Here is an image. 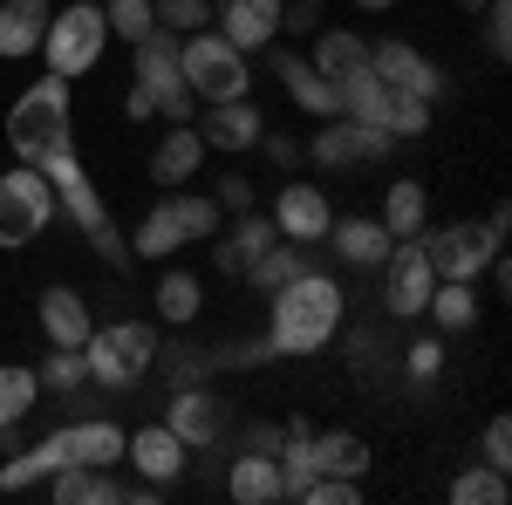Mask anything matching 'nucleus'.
<instances>
[{
	"mask_svg": "<svg viewBox=\"0 0 512 505\" xmlns=\"http://www.w3.org/2000/svg\"><path fill=\"white\" fill-rule=\"evenodd\" d=\"M7 144L21 164H35L41 178L55 185V205H69V219L82 226V239L96 246V260H110V267H130V246H123L117 219H110V205L96 198L89 185V171H82L76 157V123H69V82L62 76H41L21 103H14V117H7Z\"/></svg>",
	"mask_w": 512,
	"mask_h": 505,
	"instance_id": "f257e3e1",
	"label": "nucleus"
},
{
	"mask_svg": "<svg viewBox=\"0 0 512 505\" xmlns=\"http://www.w3.org/2000/svg\"><path fill=\"white\" fill-rule=\"evenodd\" d=\"M274 301V314H267V355H315L335 342V328H342V287L328 280L321 267L294 273L287 287H274L267 294Z\"/></svg>",
	"mask_w": 512,
	"mask_h": 505,
	"instance_id": "f03ea898",
	"label": "nucleus"
},
{
	"mask_svg": "<svg viewBox=\"0 0 512 505\" xmlns=\"http://www.w3.org/2000/svg\"><path fill=\"white\" fill-rule=\"evenodd\" d=\"M506 226L512 212L506 205H492V219H458V226H437V233H417L424 239V260H431L437 280H478V273L499 260V246H506Z\"/></svg>",
	"mask_w": 512,
	"mask_h": 505,
	"instance_id": "7ed1b4c3",
	"label": "nucleus"
},
{
	"mask_svg": "<svg viewBox=\"0 0 512 505\" xmlns=\"http://www.w3.org/2000/svg\"><path fill=\"white\" fill-rule=\"evenodd\" d=\"M178 69H185V89L198 103H233V96H253V69L219 28H198V35H178Z\"/></svg>",
	"mask_w": 512,
	"mask_h": 505,
	"instance_id": "20e7f679",
	"label": "nucleus"
},
{
	"mask_svg": "<svg viewBox=\"0 0 512 505\" xmlns=\"http://www.w3.org/2000/svg\"><path fill=\"white\" fill-rule=\"evenodd\" d=\"M158 328H144V321H110V328H89V342H82V362H89V376L103 389H130L151 376V362H158Z\"/></svg>",
	"mask_w": 512,
	"mask_h": 505,
	"instance_id": "39448f33",
	"label": "nucleus"
},
{
	"mask_svg": "<svg viewBox=\"0 0 512 505\" xmlns=\"http://www.w3.org/2000/svg\"><path fill=\"white\" fill-rule=\"evenodd\" d=\"M103 48H110V21H103V7H96V0H76V7L48 14V35H41L48 76H62V82L89 76V69L103 62Z\"/></svg>",
	"mask_w": 512,
	"mask_h": 505,
	"instance_id": "423d86ee",
	"label": "nucleus"
},
{
	"mask_svg": "<svg viewBox=\"0 0 512 505\" xmlns=\"http://www.w3.org/2000/svg\"><path fill=\"white\" fill-rule=\"evenodd\" d=\"M130 89H144L151 96V110L171 123H192V89H185V69H178V35L171 28H151V35L137 41V82Z\"/></svg>",
	"mask_w": 512,
	"mask_h": 505,
	"instance_id": "0eeeda50",
	"label": "nucleus"
},
{
	"mask_svg": "<svg viewBox=\"0 0 512 505\" xmlns=\"http://www.w3.org/2000/svg\"><path fill=\"white\" fill-rule=\"evenodd\" d=\"M48 219H55V185L41 178L35 164L7 171V178H0V246L14 253V246L41 239V233H48Z\"/></svg>",
	"mask_w": 512,
	"mask_h": 505,
	"instance_id": "6e6552de",
	"label": "nucleus"
},
{
	"mask_svg": "<svg viewBox=\"0 0 512 505\" xmlns=\"http://www.w3.org/2000/svg\"><path fill=\"white\" fill-rule=\"evenodd\" d=\"M431 287H437V273H431V260H424V239H396L390 260H383V314H396V321L424 314Z\"/></svg>",
	"mask_w": 512,
	"mask_h": 505,
	"instance_id": "1a4fd4ad",
	"label": "nucleus"
},
{
	"mask_svg": "<svg viewBox=\"0 0 512 505\" xmlns=\"http://www.w3.org/2000/svg\"><path fill=\"white\" fill-rule=\"evenodd\" d=\"M369 76L383 82V89H396V96H424V103L444 96V69H437L431 55H417L410 41H376L369 48Z\"/></svg>",
	"mask_w": 512,
	"mask_h": 505,
	"instance_id": "9d476101",
	"label": "nucleus"
},
{
	"mask_svg": "<svg viewBox=\"0 0 512 505\" xmlns=\"http://www.w3.org/2000/svg\"><path fill=\"white\" fill-rule=\"evenodd\" d=\"M390 130H376V123H355V117H328V130L308 137V157H315L321 171H342V164H362V157H390Z\"/></svg>",
	"mask_w": 512,
	"mask_h": 505,
	"instance_id": "9b49d317",
	"label": "nucleus"
},
{
	"mask_svg": "<svg viewBox=\"0 0 512 505\" xmlns=\"http://www.w3.org/2000/svg\"><path fill=\"white\" fill-rule=\"evenodd\" d=\"M164 430L185 444V451H205V444H219V430H226V403L212 396V389H192V383H178L171 389V403H164Z\"/></svg>",
	"mask_w": 512,
	"mask_h": 505,
	"instance_id": "f8f14e48",
	"label": "nucleus"
},
{
	"mask_svg": "<svg viewBox=\"0 0 512 505\" xmlns=\"http://www.w3.org/2000/svg\"><path fill=\"white\" fill-rule=\"evenodd\" d=\"M205 151H253L267 137V117L253 96H233V103H205V123H198Z\"/></svg>",
	"mask_w": 512,
	"mask_h": 505,
	"instance_id": "ddd939ff",
	"label": "nucleus"
},
{
	"mask_svg": "<svg viewBox=\"0 0 512 505\" xmlns=\"http://www.w3.org/2000/svg\"><path fill=\"white\" fill-rule=\"evenodd\" d=\"M274 76L287 82V96H294V110H308V117H342V89L321 76L308 55H294V48H274Z\"/></svg>",
	"mask_w": 512,
	"mask_h": 505,
	"instance_id": "4468645a",
	"label": "nucleus"
},
{
	"mask_svg": "<svg viewBox=\"0 0 512 505\" xmlns=\"http://www.w3.org/2000/svg\"><path fill=\"white\" fill-rule=\"evenodd\" d=\"M328 198H321V185H280V198H274V226H280V239H301V246H315V239H328Z\"/></svg>",
	"mask_w": 512,
	"mask_h": 505,
	"instance_id": "2eb2a0df",
	"label": "nucleus"
},
{
	"mask_svg": "<svg viewBox=\"0 0 512 505\" xmlns=\"http://www.w3.org/2000/svg\"><path fill=\"white\" fill-rule=\"evenodd\" d=\"M219 35L233 41L239 55L274 48V35H280V0H219Z\"/></svg>",
	"mask_w": 512,
	"mask_h": 505,
	"instance_id": "dca6fc26",
	"label": "nucleus"
},
{
	"mask_svg": "<svg viewBox=\"0 0 512 505\" xmlns=\"http://www.w3.org/2000/svg\"><path fill=\"white\" fill-rule=\"evenodd\" d=\"M123 458L137 465V478H151V485H171L178 471H185V444L171 437L164 424H144L137 437H123Z\"/></svg>",
	"mask_w": 512,
	"mask_h": 505,
	"instance_id": "f3484780",
	"label": "nucleus"
},
{
	"mask_svg": "<svg viewBox=\"0 0 512 505\" xmlns=\"http://www.w3.org/2000/svg\"><path fill=\"white\" fill-rule=\"evenodd\" d=\"M41 335H48V349H82L89 342V301L76 287H48L41 294Z\"/></svg>",
	"mask_w": 512,
	"mask_h": 505,
	"instance_id": "a211bd4d",
	"label": "nucleus"
},
{
	"mask_svg": "<svg viewBox=\"0 0 512 505\" xmlns=\"http://www.w3.org/2000/svg\"><path fill=\"white\" fill-rule=\"evenodd\" d=\"M328 239H335V253H342L349 267H362V273H376L383 260H390V246H396V239L383 233V219H328Z\"/></svg>",
	"mask_w": 512,
	"mask_h": 505,
	"instance_id": "6ab92c4d",
	"label": "nucleus"
},
{
	"mask_svg": "<svg viewBox=\"0 0 512 505\" xmlns=\"http://www.w3.org/2000/svg\"><path fill=\"white\" fill-rule=\"evenodd\" d=\"M198 164H205V137H198L192 123H178V130H164V144L151 151V185H185V178H198Z\"/></svg>",
	"mask_w": 512,
	"mask_h": 505,
	"instance_id": "aec40b11",
	"label": "nucleus"
},
{
	"mask_svg": "<svg viewBox=\"0 0 512 505\" xmlns=\"http://www.w3.org/2000/svg\"><path fill=\"white\" fill-rule=\"evenodd\" d=\"M48 0H0V55H35L48 35Z\"/></svg>",
	"mask_w": 512,
	"mask_h": 505,
	"instance_id": "412c9836",
	"label": "nucleus"
},
{
	"mask_svg": "<svg viewBox=\"0 0 512 505\" xmlns=\"http://www.w3.org/2000/svg\"><path fill=\"white\" fill-rule=\"evenodd\" d=\"M308 458H315V471H328V478H355V485H362L369 444H362L355 430H315V437H308Z\"/></svg>",
	"mask_w": 512,
	"mask_h": 505,
	"instance_id": "4be33fe9",
	"label": "nucleus"
},
{
	"mask_svg": "<svg viewBox=\"0 0 512 505\" xmlns=\"http://www.w3.org/2000/svg\"><path fill=\"white\" fill-rule=\"evenodd\" d=\"M280 239V226L267 219V212H239V226H233V239H219V267L226 273H239V267H253L267 246Z\"/></svg>",
	"mask_w": 512,
	"mask_h": 505,
	"instance_id": "5701e85b",
	"label": "nucleus"
},
{
	"mask_svg": "<svg viewBox=\"0 0 512 505\" xmlns=\"http://www.w3.org/2000/svg\"><path fill=\"white\" fill-rule=\"evenodd\" d=\"M424 219H431V198L417 178H396L390 192H383V233L390 239H417L424 233Z\"/></svg>",
	"mask_w": 512,
	"mask_h": 505,
	"instance_id": "b1692460",
	"label": "nucleus"
},
{
	"mask_svg": "<svg viewBox=\"0 0 512 505\" xmlns=\"http://www.w3.org/2000/svg\"><path fill=\"white\" fill-rule=\"evenodd\" d=\"M308 267H315V246H301V239H274V246H267L246 273H253V287H260V294H274V287H287L294 273H308Z\"/></svg>",
	"mask_w": 512,
	"mask_h": 505,
	"instance_id": "393cba45",
	"label": "nucleus"
},
{
	"mask_svg": "<svg viewBox=\"0 0 512 505\" xmlns=\"http://www.w3.org/2000/svg\"><path fill=\"white\" fill-rule=\"evenodd\" d=\"M226 492H233L239 505H267V499H280V465L267 458V451H246V458H233V478H226Z\"/></svg>",
	"mask_w": 512,
	"mask_h": 505,
	"instance_id": "a878e982",
	"label": "nucleus"
},
{
	"mask_svg": "<svg viewBox=\"0 0 512 505\" xmlns=\"http://www.w3.org/2000/svg\"><path fill=\"white\" fill-rule=\"evenodd\" d=\"M424 314H431L444 335H465V328L478 321V294H472V280H437L431 301H424Z\"/></svg>",
	"mask_w": 512,
	"mask_h": 505,
	"instance_id": "bb28decb",
	"label": "nucleus"
},
{
	"mask_svg": "<svg viewBox=\"0 0 512 505\" xmlns=\"http://www.w3.org/2000/svg\"><path fill=\"white\" fill-rule=\"evenodd\" d=\"M315 69L328 82L355 76V69H369V48H362V35H342V28H321L315 35Z\"/></svg>",
	"mask_w": 512,
	"mask_h": 505,
	"instance_id": "cd10ccee",
	"label": "nucleus"
},
{
	"mask_svg": "<svg viewBox=\"0 0 512 505\" xmlns=\"http://www.w3.org/2000/svg\"><path fill=\"white\" fill-rule=\"evenodd\" d=\"M178 246H185V226H178L171 198H158V205L144 212V226H137V253H144V260H164V253H178Z\"/></svg>",
	"mask_w": 512,
	"mask_h": 505,
	"instance_id": "c85d7f7f",
	"label": "nucleus"
},
{
	"mask_svg": "<svg viewBox=\"0 0 512 505\" xmlns=\"http://www.w3.org/2000/svg\"><path fill=\"white\" fill-rule=\"evenodd\" d=\"M35 396H41V376H35V369H21V362H0V430L21 424V417L35 410Z\"/></svg>",
	"mask_w": 512,
	"mask_h": 505,
	"instance_id": "c756f323",
	"label": "nucleus"
},
{
	"mask_svg": "<svg viewBox=\"0 0 512 505\" xmlns=\"http://www.w3.org/2000/svg\"><path fill=\"white\" fill-rule=\"evenodd\" d=\"M103 21H110V41H137L158 28V14H151V0H103Z\"/></svg>",
	"mask_w": 512,
	"mask_h": 505,
	"instance_id": "7c9ffc66",
	"label": "nucleus"
},
{
	"mask_svg": "<svg viewBox=\"0 0 512 505\" xmlns=\"http://www.w3.org/2000/svg\"><path fill=\"white\" fill-rule=\"evenodd\" d=\"M451 499L458 505H506V471H492V465L458 471V478H451Z\"/></svg>",
	"mask_w": 512,
	"mask_h": 505,
	"instance_id": "2f4dec72",
	"label": "nucleus"
},
{
	"mask_svg": "<svg viewBox=\"0 0 512 505\" xmlns=\"http://www.w3.org/2000/svg\"><path fill=\"white\" fill-rule=\"evenodd\" d=\"M171 212H178L185 239H212V233H219V198H205V192H171Z\"/></svg>",
	"mask_w": 512,
	"mask_h": 505,
	"instance_id": "473e14b6",
	"label": "nucleus"
},
{
	"mask_svg": "<svg viewBox=\"0 0 512 505\" xmlns=\"http://www.w3.org/2000/svg\"><path fill=\"white\" fill-rule=\"evenodd\" d=\"M198 308H205V294H198L192 273H164V280H158V314H164V321H192Z\"/></svg>",
	"mask_w": 512,
	"mask_h": 505,
	"instance_id": "72a5a7b5",
	"label": "nucleus"
},
{
	"mask_svg": "<svg viewBox=\"0 0 512 505\" xmlns=\"http://www.w3.org/2000/svg\"><path fill=\"white\" fill-rule=\"evenodd\" d=\"M151 14H158V28H171V35H198L212 21V0H151Z\"/></svg>",
	"mask_w": 512,
	"mask_h": 505,
	"instance_id": "f704fd0d",
	"label": "nucleus"
},
{
	"mask_svg": "<svg viewBox=\"0 0 512 505\" xmlns=\"http://www.w3.org/2000/svg\"><path fill=\"white\" fill-rule=\"evenodd\" d=\"M35 376H41V389H76L82 376H89V362H82V349H55Z\"/></svg>",
	"mask_w": 512,
	"mask_h": 505,
	"instance_id": "c9c22d12",
	"label": "nucleus"
},
{
	"mask_svg": "<svg viewBox=\"0 0 512 505\" xmlns=\"http://www.w3.org/2000/svg\"><path fill=\"white\" fill-rule=\"evenodd\" d=\"M431 130V103L424 96H390V137H424Z\"/></svg>",
	"mask_w": 512,
	"mask_h": 505,
	"instance_id": "e433bc0d",
	"label": "nucleus"
},
{
	"mask_svg": "<svg viewBox=\"0 0 512 505\" xmlns=\"http://www.w3.org/2000/svg\"><path fill=\"white\" fill-rule=\"evenodd\" d=\"M478 14H485V48H492V62H506L512 55V0H485Z\"/></svg>",
	"mask_w": 512,
	"mask_h": 505,
	"instance_id": "4c0bfd02",
	"label": "nucleus"
},
{
	"mask_svg": "<svg viewBox=\"0 0 512 505\" xmlns=\"http://www.w3.org/2000/svg\"><path fill=\"white\" fill-rule=\"evenodd\" d=\"M403 369H410L417 383H431L437 369H444V335H417V342L403 349Z\"/></svg>",
	"mask_w": 512,
	"mask_h": 505,
	"instance_id": "58836bf2",
	"label": "nucleus"
},
{
	"mask_svg": "<svg viewBox=\"0 0 512 505\" xmlns=\"http://www.w3.org/2000/svg\"><path fill=\"white\" fill-rule=\"evenodd\" d=\"M485 465H492V471L512 465V424H506V417H492V424H485Z\"/></svg>",
	"mask_w": 512,
	"mask_h": 505,
	"instance_id": "ea45409f",
	"label": "nucleus"
},
{
	"mask_svg": "<svg viewBox=\"0 0 512 505\" xmlns=\"http://www.w3.org/2000/svg\"><path fill=\"white\" fill-rule=\"evenodd\" d=\"M219 212H253V185H246V178H239V171H226V178H219Z\"/></svg>",
	"mask_w": 512,
	"mask_h": 505,
	"instance_id": "a19ab883",
	"label": "nucleus"
},
{
	"mask_svg": "<svg viewBox=\"0 0 512 505\" xmlns=\"http://www.w3.org/2000/svg\"><path fill=\"white\" fill-rule=\"evenodd\" d=\"M315 21H321V0H294V7H280V28H287V35H315Z\"/></svg>",
	"mask_w": 512,
	"mask_h": 505,
	"instance_id": "79ce46f5",
	"label": "nucleus"
},
{
	"mask_svg": "<svg viewBox=\"0 0 512 505\" xmlns=\"http://www.w3.org/2000/svg\"><path fill=\"white\" fill-rule=\"evenodd\" d=\"M246 451H267V458H274V451H280V430L274 424H253V430H246Z\"/></svg>",
	"mask_w": 512,
	"mask_h": 505,
	"instance_id": "37998d69",
	"label": "nucleus"
},
{
	"mask_svg": "<svg viewBox=\"0 0 512 505\" xmlns=\"http://www.w3.org/2000/svg\"><path fill=\"white\" fill-rule=\"evenodd\" d=\"M260 144H267V157H274V164H294V157H301V144H294V137H260Z\"/></svg>",
	"mask_w": 512,
	"mask_h": 505,
	"instance_id": "c03bdc74",
	"label": "nucleus"
},
{
	"mask_svg": "<svg viewBox=\"0 0 512 505\" xmlns=\"http://www.w3.org/2000/svg\"><path fill=\"white\" fill-rule=\"evenodd\" d=\"M123 110H130V117L144 123V117H158V110H151V96H144V89H130V96H123Z\"/></svg>",
	"mask_w": 512,
	"mask_h": 505,
	"instance_id": "a18cd8bd",
	"label": "nucleus"
},
{
	"mask_svg": "<svg viewBox=\"0 0 512 505\" xmlns=\"http://www.w3.org/2000/svg\"><path fill=\"white\" fill-rule=\"evenodd\" d=\"M355 7H369V14H390L396 0H355Z\"/></svg>",
	"mask_w": 512,
	"mask_h": 505,
	"instance_id": "49530a36",
	"label": "nucleus"
},
{
	"mask_svg": "<svg viewBox=\"0 0 512 505\" xmlns=\"http://www.w3.org/2000/svg\"><path fill=\"white\" fill-rule=\"evenodd\" d=\"M458 7H465V14H478V7H485V0H458Z\"/></svg>",
	"mask_w": 512,
	"mask_h": 505,
	"instance_id": "de8ad7c7",
	"label": "nucleus"
},
{
	"mask_svg": "<svg viewBox=\"0 0 512 505\" xmlns=\"http://www.w3.org/2000/svg\"><path fill=\"white\" fill-rule=\"evenodd\" d=\"M212 7H219V0H212Z\"/></svg>",
	"mask_w": 512,
	"mask_h": 505,
	"instance_id": "09e8293b",
	"label": "nucleus"
}]
</instances>
